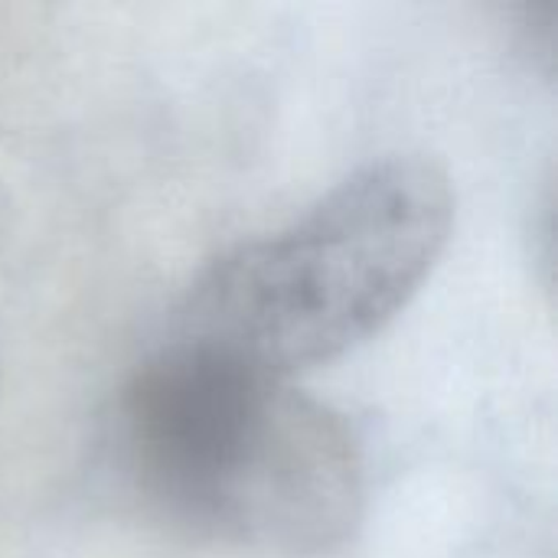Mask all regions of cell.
I'll return each instance as SVG.
<instances>
[{
    "label": "cell",
    "mask_w": 558,
    "mask_h": 558,
    "mask_svg": "<svg viewBox=\"0 0 558 558\" xmlns=\"http://www.w3.org/2000/svg\"><path fill=\"white\" fill-rule=\"evenodd\" d=\"M118 445L144 504L213 543L320 556L363 517V454L343 415L199 337H173L131 376Z\"/></svg>",
    "instance_id": "obj_1"
},
{
    "label": "cell",
    "mask_w": 558,
    "mask_h": 558,
    "mask_svg": "<svg viewBox=\"0 0 558 558\" xmlns=\"http://www.w3.org/2000/svg\"><path fill=\"white\" fill-rule=\"evenodd\" d=\"M451 226L454 190L435 160H373L288 229L219 258L196 284L180 333L278 379L333 363L412 301Z\"/></svg>",
    "instance_id": "obj_2"
},
{
    "label": "cell",
    "mask_w": 558,
    "mask_h": 558,
    "mask_svg": "<svg viewBox=\"0 0 558 558\" xmlns=\"http://www.w3.org/2000/svg\"><path fill=\"white\" fill-rule=\"evenodd\" d=\"M3 219H7V196H3V190H0V226H3Z\"/></svg>",
    "instance_id": "obj_3"
}]
</instances>
